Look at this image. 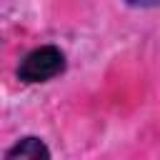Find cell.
Listing matches in <instances>:
<instances>
[{
    "label": "cell",
    "instance_id": "6da1fadb",
    "mask_svg": "<svg viewBox=\"0 0 160 160\" xmlns=\"http://www.w3.org/2000/svg\"><path fill=\"white\" fill-rule=\"evenodd\" d=\"M62 70H65V52L55 45H40L22 58L18 78L22 82H48L58 78Z\"/></svg>",
    "mask_w": 160,
    "mask_h": 160
},
{
    "label": "cell",
    "instance_id": "7a4b0ae2",
    "mask_svg": "<svg viewBox=\"0 0 160 160\" xmlns=\"http://www.w3.org/2000/svg\"><path fill=\"white\" fill-rule=\"evenodd\" d=\"M5 160H50V150L40 138L28 135V138H20L5 152Z\"/></svg>",
    "mask_w": 160,
    "mask_h": 160
}]
</instances>
